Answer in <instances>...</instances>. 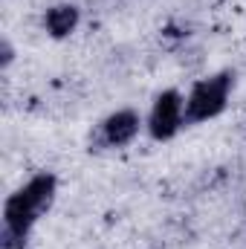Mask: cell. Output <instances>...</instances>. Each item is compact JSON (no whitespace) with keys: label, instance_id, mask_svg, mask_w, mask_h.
<instances>
[{"label":"cell","instance_id":"obj_1","mask_svg":"<svg viewBox=\"0 0 246 249\" xmlns=\"http://www.w3.org/2000/svg\"><path fill=\"white\" fill-rule=\"evenodd\" d=\"M58 194V177L53 171L32 174L18 191H12L3 203V229L0 249H26L35 223L53 209Z\"/></svg>","mask_w":246,"mask_h":249},{"label":"cell","instance_id":"obj_2","mask_svg":"<svg viewBox=\"0 0 246 249\" xmlns=\"http://www.w3.org/2000/svg\"><path fill=\"white\" fill-rule=\"evenodd\" d=\"M232 90H235V70H217L194 81L185 96V127L217 119L229 107Z\"/></svg>","mask_w":246,"mask_h":249},{"label":"cell","instance_id":"obj_3","mask_svg":"<svg viewBox=\"0 0 246 249\" xmlns=\"http://www.w3.org/2000/svg\"><path fill=\"white\" fill-rule=\"evenodd\" d=\"M185 127V96L177 87H168L154 96V105L148 110L145 130L154 142H171Z\"/></svg>","mask_w":246,"mask_h":249},{"label":"cell","instance_id":"obj_4","mask_svg":"<svg viewBox=\"0 0 246 249\" xmlns=\"http://www.w3.org/2000/svg\"><path fill=\"white\" fill-rule=\"evenodd\" d=\"M142 116L133 107H119L113 113H107L102 122L96 124V130L90 133V151H119L127 148L139 130H142Z\"/></svg>","mask_w":246,"mask_h":249},{"label":"cell","instance_id":"obj_5","mask_svg":"<svg viewBox=\"0 0 246 249\" xmlns=\"http://www.w3.org/2000/svg\"><path fill=\"white\" fill-rule=\"evenodd\" d=\"M78 23H81V9L75 3H53L41 18V26L53 41L70 38L78 29Z\"/></svg>","mask_w":246,"mask_h":249},{"label":"cell","instance_id":"obj_6","mask_svg":"<svg viewBox=\"0 0 246 249\" xmlns=\"http://www.w3.org/2000/svg\"><path fill=\"white\" fill-rule=\"evenodd\" d=\"M159 32H162L165 44H183V41H188V26L180 23V20H168Z\"/></svg>","mask_w":246,"mask_h":249},{"label":"cell","instance_id":"obj_7","mask_svg":"<svg viewBox=\"0 0 246 249\" xmlns=\"http://www.w3.org/2000/svg\"><path fill=\"white\" fill-rule=\"evenodd\" d=\"M12 64H15V47H12L9 38H3V41H0V70L6 72Z\"/></svg>","mask_w":246,"mask_h":249}]
</instances>
